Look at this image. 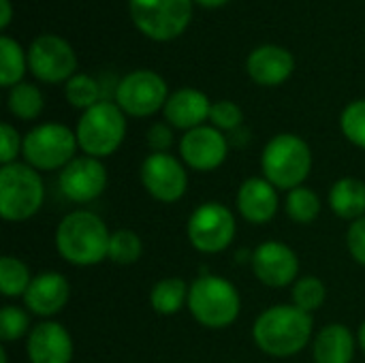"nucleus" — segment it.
<instances>
[{
  "instance_id": "obj_1",
  "label": "nucleus",
  "mask_w": 365,
  "mask_h": 363,
  "mask_svg": "<svg viewBox=\"0 0 365 363\" xmlns=\"http://www.w3.org/2000/svg\"><path fill=\"white\" fill-rule=\"evenodd\" d=\"M314 321L293 304H278L263 310L252 325L255 344L272 357H293L302 353L312 338Z\"/></svg>"
},
{
  "instance_id": "obj_2",
  "label": "nucleus",
  "mask_w": 365,
  "mask_h": 363,
  "mask_svg": "<svg viewBox=\"0 0 365 363\" xmlns=\"http://www.w3.org/2000/svg\"><path fill=\"white\" fill-rule=\"evenodd\" d=\"M111 233L103 218L88 210L66 214L56 229L58 255L77 267H92L107 259Z\"/></svg>"
},
{
  "instance_id": "obj_3",
  "label": "nucleus",
  "mask_w": 365,
  "mask_h": 363,
  "mask_svg": "<svg viewBox=\"0 0 365 363\" xmlns=\"http://www.w3.org/2000/svg\"><path fill=\"white\" fill-rule=\"evenodd\" d=\"M261 169L267 182L280 190L304 186L312 171L310 145L293 133H280L267 141L261 154Z\"/></svg>"
},
{
  "instance_id": "obj_4",
  "label": "nucleus",
  "mask_w": 365,
  "mask_h": 363,
  "mask_svg": "<svg viewBox=\"0 0 365 363\" xmlns=\"http://www.w3.org/2000/svg\"><path fill=\"white\" fill-rule=\"evenodd\" d=\"M188 310L199 325L207 329H225L237 321L242 300L233 282L205 274L190 285Z\"/></svg>"
},
{
  "instance_id": "obj_5",
  "label": "nucleus",
  "mask_w": 365,
  "mask_h": 363,
  "mask_svg": "<svg viewBox=\"0 0 365 363\" xmlns=\"http://www.w3.org/2000/svg\"><path fill=\"white\" fill-rule=\"evenodd\" d=\"M45 201V186L28 163H11L0 169V216L6 223L32 218Z\"/></svg>"
},
{
  "instance_id": "obj_6",
  "label": "nucleus",
  "mask_w": 365,
  "mask_h": 363,
  "mask_svg": "<svg viewBox=\"0 0 365 363\" xmlns=\"http://www.w3.org/2000/svg\"><path fill=\"white\" fill-rule=\"evenodd\" d=\"M75 135L86 156L92 158L111 156L122 145L126 135L124 111L118 107V103L105 98L81 113Z\"/></svg>"
},
{
  "instance_id": "obj_7",
  "label": "nucleus",
  "mask_w": 365,
  "mask_h": 363,
  "mask_svg": "<svg viewBox=\"0 0 365 363\" xmlns=\"http://www.w3.org/2000/svg\"><path fill=\"white\" fill-rule=\"evenodd\" d=\"M77 148V135L68 126L45 122L28 131L24 137L21 154L26 163L36 171H62L75 158Z\"/></svg>"
},
{
  "instance_id": "obj_8",
  "label": "nucleus",
  "mask_w": 365,
  "mask_h": 363,
  "mask_svg": "<svg viewBox=\"0 0 365 363\" xmlns=\"http://www.w3.org/2000/svg\"><path fill=\"white\" fill-rule=\"evenodd\" d=\"M135 26L154 41L180 36L192 17V0H128Z\"/></svg>"
},
{
  "instance_id": "obj_9",
  "label": "nucleus",
  "mask_w": 365,
  "mask_h": 363,
  "mask_svg": "<svg viewBox=\"0 0 365 363\" xmlns=\"http://www.w3.org/2000/svg\"><path fill=\"white\" fill-rule=\"evenodd\" d=\"M186 233L195 250L203 255H218L227 250L235 240V214L218 201L201 203L190 214Z\"/></svg>"
},
{
  "instance_id": "obj_10",
  "label": "nucleus",
  "mask_w": 365,
  "mask_h": 363,
  "mask_svg": "<svg viewBox=\"0 0 365 363\" xmlns=\"http://www.w3.org/2000/svg\"><path fill=\"white\" fill-rule=\"evenodd\" d=\"M169 90L165 79L154 71H133L124 75L115 86L118 107L135 118L154 116L158 109H165Z\"/></svg>"
},
{
  "instance_id": "obj_11",
  "label": "nucleus",
  "mask_w": 365,
  "mask_h": 363,
  "mask_svg": "<svg viewBox=\"0 0 365 363\" xmlns=\"http://www.w3.org/2000/svg\"><path fill=\"white\" fill-rule=\"evenodd\" d=\"M30 73L45 83L68 81L77 68V56L68 41L56 34H43L30 43L28 49Z\"/></svg>"
},
{
  "instance_id": "obj_12",
  "label": "nucleus",
  "mask_w": 365,
  "mask_h": 363,
  "mask_svg": "<svg viewBox=\"0 0 365 363\" xmlns=\"http://www.w3.org/2000/svg\"><path fill=\"white\" fill-rule=\"evenodd\" d=\"M141 184L160 203H175L188 188L184 165L169 152H152L141 163Z\"/></svg>"
},
{
  "instance_id": "obj_13",
  "label": "nucleus",
  "mask_w": 365,
  "mask_h": 363,
  "mask_svg": "<svg viewBox=\"0 0 365 363\" xmlns=\"http://www.w3.org/2000/svg\"><path fill=\"white\" fill-rule=\"evenodd\" d=\"M250 265L255 276L272 289L295 285L299 274V259L295 250L278 240H269L257 246V250L250 255Z\"/></svg>"
},
{
  "instance_id": "obj_14",
  "label": "nucleus",
  "mask_w": 365,
  "mask_h": 363,
  "mask_svg": "<svg viewBox=\"0 0 365 363\" xmlns=\"http://www.w3.org/2000/svg\"><path fill=\"white\" fill-rule=\"evenodd\" d=\"M62 195L73 203H90L107 188V169L101 158L75 156L58 178Z\"/></svg>"
},
{
  "instance_id": "obj_15",
  "label": "nucleus",
  "mask_w": 365,
  "mask_h": 363,
  "mask_svg": "<svg viewBox=\"0 0 365 363\" xmlns=\"http://www.w3.org/2000/svg\"><path fill=\"white\" fill-rule=\"evenodd\" d=\"M229 154V139L214 126H197L180 139V156L195 171L218 169Z\"/></svg>"
},
{
  "instance_id": "obj_16",
  "label": "nucleus",
  "mask_w": 365,
  "mask_h": 363,
  "mask_svg": "<svg viewBox=\"0 0 365 363\" xmlns=\"http://www.w3.org/2000/svg\"><path fill=\"white\" fill-rule=\"evenodd\" d=\"M26 355L30 363H71L73 338L64 325L43 321L34 325L26 340Z\"/></svg>"
},
{
  "instance_id": "obj_17",
  "label": "nucleus",
  "mask_w": 365,
  "mask_h": 363,
  "mask_svg": "<svg viewBox=\"0 0 365 363\" xmlns=\"http://www.w3.org/2000/svg\"><path fill=\"white\" fill-rule=\"evenodd\" d=\"M71 300V285L60 272H41L32 278L24 304L26 308L43 319H49L64 310Z\"/></svg>"
},
{
  "instance_id": "obj_18",
  "label": "nucleus",
  "mask_w": 365,
  "mask_h": 363,
  "mask_svg": "<svg viewBox=\"0 0 365 363\" xmlns=\"http://www.w3.org/2000/svg\"><path fill=\"white\" fill-rule=\"evenodd\" d=\"M278 188L265 178H248L235 197V205L240 216L250 225H267L274 220L280 208Z\"/></svg>"
},
{
  "instance_id": "obj_19",
  "label": "nucleus",
  "mask_w": 365,
  "mask_h": 363,
  "mask_svg": "<svg viewBox=\"0 0 365 363\" xmlns=\"http://www.w3.org/2000/svg\"><path fill=\"white\" fill-rule=\"evenodd\" d=\"M246 68L250 79L257 81L259 86H280L291 77L295 68V58L284 47L261 45L250 51Z\"/></svg>"
},
{
  "instance_id": "obj_20",
  "label": "nucleus",
  "mask_w": 365,
  "mask_h": 363,
  "mask_svg": "<svg viewBox=\"0 0 365 363\" xmlns=\"http://www.w3.org/2000/svg\"><path fill=\"white\" fill-rule=\"evenodd\" d=\"M212 103L210 98L195 88H180L173 94H169L167 105L163 109L167 124L182 131H192L197 126H203L205 120H210Z\"/></svg>"
},
{
  "instance_id": "obj_21",
  "label": "nucleus",
  "mask_w": 365,
  "mask_h": 363,
  "mask_svg": "<svg viewBox=\"0 0 365 363\" xmlns=\"http://www.w3.org/2000/svg\"><path fill=\"white\" fill-rule=\"evenodd\" d=\"M314 363H351L355 357V336L342 323L323 327L312 344Z\"/></svg>"
},
{
  "instance_id": "obj_22",
  "label": "nucleus",
  "mask_w": 365,
  "mask_h": 363,
  "mask_svg": "<svg viewBox=\"0 0 365 363\" xmlns=\"http://www.w3.org/2000/svg\"><path fill=\"white\" fill-rule=\"evenodd\" d=\"M329 208L338 218L357 220L365 216V182L342 178L329 190Z\"/></svg>"
},
{
  "instance_id": "obj_23",
  "label": "nucleus",
  "mask_w": 365,
  "mask_h": 363,
  "mask_svg": "<svg viewBox=\"0 0 365 363\" xmlns=\"http://www.w3.org/2000/svg\"><path fill=\"white\" fill-rule=\"evenodd\" d=\"M188 293L190 287L186 285V280L175 276L163 278L150 291V306L163 317H173L188 304Z\"/></svg>"
},
{
  "instance_id": "obj_24",
  "label": "nucleus",
  "mask_w": 365,
  "mask_h": 363,
  "mask_svg": "<svg viewBox=\"0 0 365 363\" xmlns=\"http://www.w3.org/2000/svg\"><path fill=\"white\" fill-rule=\"evenodd\" d=\"M28 66V53L21 51L19 43L11 36H0V86L13 88L21 83Z\"/></svg>"
},
{
  "instance_id": "obj_25",
  "label": "nucleus",
  "mask_w": 365,
  "mask_h": 363,
  "mask_svg": "<svg viewBox=\"0 0 365 363\" xmlns=\"http://www.w3.org/2000/svg\"><path fill=\"white\" fill-rule=\"evenodd\" d=\"M321 197L308 188V186H297L289 190L287 201H284V212L287 216L297 223V225H310L319 218L321 214Z\"/></svg>"
},
{
  "instance_id": "obj_26",
  "label": "nucleus",
  "mask_w": 365,
  "mask_h": 363,
  "mask_svg": "<svg viewBox=\"0 0 365 363\" xmlns=\"http://www.w3.org/2000/svg\"><path fill=\"white\" fill-rule=\"evenodd\" d=\"M32 282L28 265L11 255L0 259V289L4 297H24Z\"/></svg>"
},
{
  "instance_id": "obj_27",
  "label": "nucleus",
  "mask_w": 365,
  "mask_h": 363,
  "mask_svg": "<svg viewBox=\"0 0 365 363\" xmlns=\"http://www.w3.org/2000/svg\"><path fill=\"white\" fill-rule=\"evenodd\" d=\"M6 105H9V111L15 118H19V120H34V118L41 116L45 103H43L41 90L36 86L21 81V83L11 88Z\"/></svg>"
},
{
  "instance_id": "obj_28",
  "label": "nucleus",
  "mask_w": 365,
  "mask_h": 363,
  "mask_svg": "<svg viewBox=\"0 0 365 363\" xmlns=\"http://www.w3.org/2000/svg\"><path fill=\"white\" fill-rule=\"evenodd\" d=\"M64 96L73 107L83 109V111L94 107L96 103L105 101L103 86L90 75H73L64 86Z\"/></svg>"
},
{
  "instance_id": "obj_29",
  "label": "nucleus",
  "mask_w": 365,
  "mask_h": 363,
  "mask_svg": "<svg viewBox=\"0 0 365 363\" xmlns=\"http://www.w3.org/2000/svg\"><path fill=\"white\" fill-rule=\"evenodd\" d=\"M143 255V242L141 237L130 229H118L111 233L109 240V255L107 259L115 265H133Z\"/></svg>"
},
{
  "instance_id": "obj_30",
  "label": "nucleus",
  "mask_w": 365,
  "mask_h": 363,
  "mask_svg": "<svg viewBox=\"0 0 365 363\" xmlns=\"http://www.w3.org/2000/svg\"><path fill=\"white\" fill-rule=\"evenodd\" d=\"M291 297H293V306H297L299 310L310 315V312L319 310L325 304L327 287L317 276H302L299 280H295Z\"/></svg>"
},
{
  "instance_id": "obj_31",
  "label": "nucleus",
  "mask_w": 365,
  "mask_h": 363,
  "mask_svg": "<svg viewBox=\"0 0 365 363\" xmlns=\"http://www.w3.org/2000/svg\"><path fill=\"white\" fill-rule=\"evenodd\" d=\"M340 128L353 145L365 150V98L346 105L340 116Z\"/></svg>"
},
{
  "instance_id": "obj_32",
  "label": "nucleus",
  "mask_w": 365,
  "mask_h": 363,
  "mask_svg": "<svg viewBox=\"0 0 365 363\" xmlns=\"http://www.w3.org/2000/svg\"><path fill=\"white\" fill-rule=\"evenodd\" d=\"M30 334V317L17 306H4L0 310V338L2 342H15Z\"/></svg>"
},
{
  "instance_id": "obj_33",
  "label": "nucleus",
  "mask_w": 365,
  "mask_h": 363,
  "mask_svg": "<svg viewBox=\"0 0 365 363\" xmlns=\"http://www.w3.org/2000/svg\"><path fill=\"white\" fill-rule=\"evenodd\" d=\"M210 122L218 131H231L233 133V131L242 128L244 113L233 101H218V103H212Z\"/></svg>"
},
{
  "instance_id": "obj_34",
  "label": "nucleus",
  "mask_w": 365,
  "mask_h": 363,
  "mask_svg": "<svg viewBox=\"0 0 365 363\" xmlns=\"http://www.w3.org/2000/svg\"><path fill=\"white\" fill-rule=\"evenodd\" d=\"M24 139L19 137L17 128H13L9 122L0 124V163L11 165L17 163V154L21 152Z\"/></svg>"
},
{
  "instance_id": "obj_35",
  "label": "nucleus",
  "mask_w": 365,
  "mask_h": 363,
  "mask_svg": "<svg viewBox=\"0 0 365 363\" xmlns=\"http://www.w3.org/2000/svg\"><path fill=\"white\" fill-rule=\"evenodd\" d=\"M346 246L351 257L365 267V216L351 223L346 233Z\"/></svg>"
},
{
  "instance_id": "obj_36",
  "label": "nucleus",
  "mask_w": 365,
  "mask_h": 363,
  "mask_svg": "<svg viewBox=\"0 0 365 363\" xmlns=\"http://www.w3.org/2000/svg\"><path fill=\"white\" fill-rule=\"evenodd\" d=\"M173 126L167 122H156L148 128V145L152 152H169V148L173 145Z\"/></svg>"
},
{
  "instance_id": "obj_37",
  "label": "nucleus",
  "mask_w": 365,
  "mask_h": 363,
  "mask_svg": "<svg viewBox=\"0 0 365 363\" xmlns=\"http://www.w3.org/2000/svg\"><path fill=\"white\" fill-rule=\"evenodd\" d=\"M2 2V17H0V26H9L11 21V2L9 0H0Z\"/></svg>"
},
{
  "instance_id": "obj_38",
  "label": "nucleus",
  "mask_w": 365,
  "mask_h": 363,
  "mask_svg": "<svg viewBox=\"0 0 365 363\" xmlns=\"http://www.w3.org/2000/svg\"><path fill=\"white\" fill-rule=\"evenodd\" d=\"M201 6H207V9H216V6H222L225 2H229V0H197Z\"/></svg>"
},
{
  "instance_id": "obj_39",
  "label": "nucleus",
  "mask_w": 365,
  "mask_h": 363,
  "mask_svg": "<svg viewBox=\"0 0 365 363\" xmlns=\"http://www.w3.org/2000/svg\"><path fill=\"white\" fill-rule=\"evenodd\" d=\"M359 347H361V351L365 353V321L361 323V327H359Z\"/></svg>"
},
{
  "instance_id": "obj_40",
  "label": "nucleus",
  "mask_w": 365,
  "mask_h": 363,
  "mask_svg": "<svg viewBox=\"0 0 365 363\" xmlns=\"http://www.w3.org/2000/svg\"><path fill=\"white\" fill-rule=\"evenodd\" d=\"M0 363H9V357H6V349L0 347Z\"/></svg>"
}]
</instances>
